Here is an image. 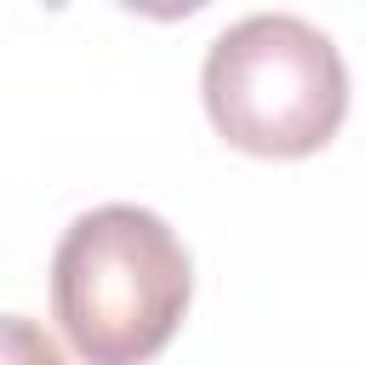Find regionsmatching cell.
Instances as JSON below:
<instances>
[{"label":"cell","instance_id":"3","mask_svg":"<svg viewBox=\"0 0 365 365\" xmlns=\"http://www.w3.org/2000/svg\"><path fill=\"white\" fill-rule=\"evenodd\" d=\"M0 365H68L63 348L29 314H0Z\"/></svg>","mask_w":365,"mask_h":365},{"label":"cell","instance_id":"1","mask_svg":"<svg viewBox=\"0 0 365 365\" xmlns=\"http://www.w3.org/2000/svg\"><path fill=\"white\" fill-rule=\"evenodd\" d=\"M194 268L165 217L143 205L80 211L51 257V314L86 365L154 359L188 314Z\"/></svg>","mask_w":365,"mask_h":365},{"label":"cell","instance_id":"2","mask_svg":"<svg viewBox=\"0 0 365 365\" xmlns=\"http://www.w3.org/2000/svg\"><path fill=\"white\" fill-rule=\"evenodd\" d=\"M200 97L222 143L257 160H302L325 148L348 114V68L325 29L291 11L228 23L200 68Z\"/></svg>","mask_w":365,"mask_h":365}]
</instances>
